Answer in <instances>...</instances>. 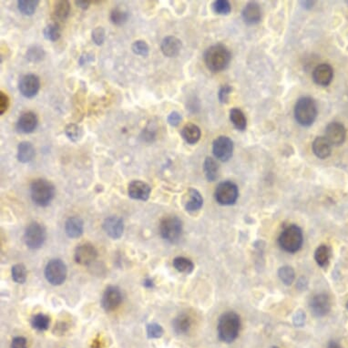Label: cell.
I'll return each mask as SVG.
<instances>
[{
    "instance_id": "1",
    "label": "cell",
    "mask_w": 348,
    "mask_h": 348,
    "mask_svg": "<svg viewBox=\"0 0 348 348\" xmlns=\"http://www.w3.org/2000/svg\"><path fill=\"white\" fill-rule=\"evenodd\" d=\"M241 329L240 316L234 312H227L221 315L217 331L222 342L231 344L236 340Z\"/></svg>"
},
{
    "instance_id": "55",
    "label": "cell",
    "mask_w": 348,
    "mask_h": 348,
    "mask_svg": "<svg viewBox=\"0 0 348 348\" xmlns=\"http://www.w3.org/2000/svg\"><path fill=\"white\" fill-rule=\"evenodd\" d=\"M346 309H347V311H348V302H346Z\"/></svg>"
},
{
    "instance_id": "12",
    "label": "cell",
    "mask_w": 348,
    "mask_h": 348,
    "mask_svg": "<svg viewBox=\"0 0 348 348\" xmlns=\"http://www.w3.org/2000/svg\"><path fill=\"white\" fill-rule=\"evenodd\" d=\"M122 301V294L117 286H111L107 287L101 299V306L106 312L116 310L120 307Z\"/></svg>"
},
{
    "instance_id": "48",
    "label": "cell",
    "mask_w": 348,
    "mask_h": 348,
    "mask_svg": "<svg viewBox=\"0 0 348 348\" xmlns=\"http://www.w3.org/2000/svg\"><path fill=\"white\" fill-rule=\"evenodd\" d=\"M182 120H183L182 115L177 112H170V115L167 118L168 123H169L170 126H172V127H177V126L181 123Z\"/></svg>"
},
{
    "instance_id": "17",
    "label": "cell",
    "mask_w": 348,
    "mask_h": 348,
    "mask_svg": "<svg viewBox=\"0 0 348 348\" xmlns=\"http://www.w3.org/2000/svg\"><path fill=\"white\" fill-rule=\"evenodd\" d=\"M103 229L105 232L112 239H120L124 231L123 220L118 216H110L104 221Z\"/></svg>"
},
{
    "instance_id": "27",
    "label": "cell",
    "mask_w": 348,
    "mask_h": 348,
    "mask_svg": "<svg viewBox=\"0 0 348 348\" xmlns=\"http://www.w3.org/2000/svg\"><path fill=\"white\" fill-rule=\"evenodd\" d=\"M191 328V316L187 314L178 315L173 321V329L179 335H184L190 331Z\"/></svg>"
},
{
    "instance_id": "11",
    "label": "cell",
    "mask_w": 348,
    "mask_h": 348,
    "mask_svg": "<svg viewBox=\"0 0 348 348\" xmlns=\"http://www.w3.org/2000/svg\"><path fill=\"white\" fill-rule=\"evenodd\" d=\"M40 89V79L35 74L24 75L18 83V90L21 95L31 99L37 96Z\"/></svg>"
},
{
    "instance_id": "22",
    "label": "cell",
    "mask_w": 348,
    "mask_h": 348,
    "mask_svg": "<svg viewBox=\"0 0 348 348\" xmlns=\"http://www.w3.org/2000/svg\"><path fill=\"white\" fill-rule=\"evenodd\" d=\"M242 15L247 25H255L261 21V8L256 2H250L245 6Z\"/></svg>"
},
{
    "instance_id": "23",
    "label": "cell",
    "mask_w": 348,
    "mask_h": 348,
    "mask_svg": "<svg viewBox=\"0 0 348 348\" xmlns=\"http://www.w3.org/2000/svg\"><path fill=\"white\" fill-rule=\"evenodd\" d=\"M313 151L319 159H327L331 155L332 144L325 137H317L312 144Z\"/></svg>"
},
{
    "instance_id": "35",
    "label": "cell",
    "mask_w": 348,
    "mask_h": 348,
    "mask_svg": "<svg viewBox=\"0 0 348 348\" xmlns=\"http://www.w3.org/2000/svg\"><path fill=\"white\" fill-rule=\"evenodd\" d=\"M50 318L44 314H37L31 319V325L37 331H46L50 328Z\"/></svg>"
},
{
    "instance_id": "3",
    "label": "cell",
    "mask_w": 348,
    "mask_h": 348,
    "mask_svg": "<svg viewBox=\"0 0 348 348\" xmlns=\"http://www.w3.org/2000/svg\"><path fill=\"white\" fill-rule=\"evenodd\" d=\"M55 186L53 183L45 179L34 180L30 185V196L35 204L40 207H46L50 205L54 199Z\"/></svg>"
},
{
    "instance_id": "42",
    "label": "cell",
    "mask_w": 348,
    "mask_h": 348,
    "mask_svg": "<svg viewBox=\"0 0 348 348\" xmlns=\"http://www.w3.org/2000/svg\"><path fill=\"white\" fill-rule=\"evenodd\" d=\"M212 9L216 14L228 15L232 10V7L227 0H216L212 4Z\"/></svg>"
},
{
    "instance_id": "53",
    "label": "cell",
    "mask_w": 348,
    "mask_h": 348,
    "mask_svg": "<svg viewBox=\"0 0 348 348\" xmlns=\"http://www.w3.org/2000/svg\"><path fill=\"white\" fill-rule=\"evenodd\" d=\"M327 348H342L341 347V345H340L337 342H336V341H331V342H329L328 344V346H327Z\"/></svg>"
},
{
    "instance_id": "20",
    "label": "cell",
    "mask_w": 348,
    "mask_h": 348,
    "mask_svg": "<svg viewBox=\"0 0 348 348\" xmlns=\"http://www.w3.org/2000/svg\"><path fill=\"white\" fill-rule=\"evenodd\" d=\"M182 47L183 44L178 37L169 36L163 38L161 44V50L166 57L174 58L178 56L179 53L181 52Z\"/></svg>"
},
{
    "instance_id": "9",
    "label": "cell",
    "mask_w": 348,
    "mask_h": 348,
    "mask_svg": "<svg viewBox=\"0 0 348 348\" xmlns=\"http://www.w3.org/2000/svg\"><path fill=\"white\" fill-rule=\"evenodd\" d=\"M67 266L60 259L50 260L45 268V277L52 286H60L67 278Z\"/></svg>"
},
{
    "instance_id": "49",
    "label": "cell",
    "mask_w": 348,
    "mask_h": 348,
    "mask_svg": "<svg viewBox=\"0 0 348 348\" xmlns=\"http://www.w3.org/2000/svg\"><path fill=\"white\" fill-rule=\"evenodd\" d=\"M11 348H28L27 339L23 336H17L12 340Z\"/></svg>"
},
{
    "instance_id": "31",
    "label": "cell",
    "mask_w": 348,
    "mask_h": 348,
    "mask_svg": "<svg viewBox=\"0 0 348 348\" xmlns=\"http://www.w3.org/2000/svg\"><path fill=\"white\" fill-rule=\"evenodd\" d=\"M230 120L232 124L241 132H244L247 126V120L245 118L244 112L240 108H234L230 112Z\"/></svg>"
},
{
    "instance_id": "26",
    "label": "cell",
    "mask_w": 348,
    "mask_h": 348,
    "mask_svg": "<svg viewBox=\"0 0 348 348\" xmlns=\"http://www.w3.org/2000/svg\"><path fill=\"white\" fill-rule=\"evenodd\" d=\"M182 136L184 141H186L189 144H195L200 141L201 139V129L197 125L192 123H188L183 127L182 129Z\"/></svg>"
},
{
    "instance_id": "54",
    "label": "cell",
    "mask_w": 348,
    "mask_h": 348,
    "mask_svg": "<svg viewBox=\"0 0 348 348\" xmlns=\"http://www.w3.org/2000/svg\"><path fill=\"white\" fill-rule=\"evenodd\" d=\"M144 286H145L146 287H148V288H151V287L154 286L153 280H151V279H146L145 281H144Z\"/></svg>"
},
{
    "instance_id": "28",
    "label": "cell",
    "mask_w": 348,
    "mask_h": 348,
    "mask_svg": "<svg viewBox=\"0 0 348 348\" xmlns=\"http://www.w3.org/2000/svg\"><path fill=\"white\" fill-rule=\"evenodd\" d=\"M71 12V4L67 0H60L55 3L53 8V17L56 20H66Z\"/></svg>"
},
{
    "instance_id": "43",
    "label": "cell",
    "mask_w": 348,
    "mask_h": 348,
    "mask_svg": "<svg viewBox=\"0 0 348 348\" xmlns=\"http://www.w3.org/2000/svg\"><path fill=\"white\" fill-rule=\"evenodd\" d=\"M133 53L141 57H147L149 53V47L144 40H136L132 46Z\"/></svg>"
},
{
    "instance_id": "33",
    "label": "cell",
    "mask_w": 348,
    "mask_h": 348,
    "mask_svg": "<svg viewBox=\"0 0 348 348\" xmlns=\"http://www.w3.org/2000/svg\"><path fill=\"white\" fill-rule=\"evenodd\" d=\"M38 4V0H19L17 1V8L22 15L29 17L36 12Z\"/></svg>"
},
{
    "instance_id": "30",
    "label": "cell",
    "mask_w": 348,
    "mask_h": 348,
    "mask_svg": "<svg viewBox=\"0 0 348 348\" xmlns=\"http://www.w3.org/2000/svg\"><path fill=\"white\" fill-rule=\"evenodd\" d=\"M330 255H331V252L328 245H320L319 247H317V249L315 250V262L320 267L325 268L330 261Z\"/></svg>"
},
{
    "instance_id": "46",
    "label": "cell",
    "mask_w": 348,
    "mask_h": 348,
    "mask_svg": "<svg viewBox=\"0 0 348 348\" xmlns=\"http://www.w3.org/2000/svg\"><path fill=\"white\" fill-rule=\"evenodd\" d=\"M293 323L296 328H302L306 323V313L302 310L296 312L293 317Z\"/></svg>"
},
{
    "instance_id": "18",
    "label": "cell",
    "mask_w": 348,
    "mask_h": 348,
    "mask_svg": "<svg viewBox=\"0 0 348 348\" xmlns=\"http://www.w3.org/2000/svg\"><path fill=\"white\" fill-rule=\"evenodd\" d=\"M151 192V188L148 183L142 181H133L128 184V194L132 199L147 201Z\"/></svg>"
},
{
    "instance_id": "39",
    "label": "cell",
    "mask_w": 348,
    "mask_h": 348,
    "mask_svg": "<svg viewBox=\"0 0 348 348\" xmlns=\"http://www.w3.org/2000/svg\"><path fill=\"white\" fill-rule=\"evenodd\" d=\"M128 18V14L124 9L115 8L111 13V20L114 25H124Z\"/></svg>"
},
{
    "instance_id": "7",
    "label": "cell",
    "mask_w": 348,
    "mask_h": 348,
    "mask_svg": "<svg viewBox=\"0 0 348 348\" xmlns=\"http://www.w3.org/2000/svg\"><path fill=\"white\" fill-rule=\"evenodd\" d=\"M46 229L41 224L34 222L29 224L26 229L24 240L25 244L29 249H38L44 245L46 241Z\"/></svg>"
},
{
    "instance_id": "6",
    "label": "cell",
    "mask_w": 348,
    "mask_h": 348,
    "mask_svg": "<svg viewBox=\"0 0 348 348\" xmlns=\"http://www.w3.org/2000/svg\"><path fill=\"white\" fill-rule=\"evenodd\" d=\"M183 225L177 216H167L160 224V233L164 240L171 244L177 243L183 235Z\"/></svg>"
},
{
    "instance_id": "5",
    "label": "cell",
    "mask_w": 348,
    "mask_h": 348,
    "mask_svg": "<svg viewBox=\"0 0 348 348\" xmlns=\"http://www.w3.org/2000/svg\"><path fill=\"white\" fill-rule=\"evenodd\" d=\"M303 243L302 230L297 225L287 226L278 239L280 247L287 253H294L298 252Z\"/></svg>"
},
{
    "instance_id": "34",
    "label": "cell",
    "mask_w": 348,
    "mask_h": 348,
    "mask_svg": "<svg viewBox=\"0 0 348 348\" xmlns=\"http://www.w3.org/2000/svg\"><path fill=\"white\" fill-rule=\"evenodd\" d=\"M45 56H46L45 50L39 45L29 47L26 53V57L28 58V60L32 63L40 62L44 59Z\"/></svg>"
},
{
    "instance_id": "16",
    "label": "cell",
    "mask_w": 348,
    "mask_h": 348,
    "mask_svg": "<svg viewBox=\"0 0 348 348\" xmlns=\"http://www.w3.org/2000/svg\"><path fill=\"white\" fill-rule=\"evenodd\" d=\"M38 125V119L37 114L32 112H24L21 114L17 121V132L24 134H29L33 133Z\"/></svg>"
},
{
    "instance_id": "56",
    "label": "cell",
    "mask_w": 348,
    "mask_h": 348,
    "mask_svg": "<svg viewBox=\"0 0 348 348\" xmlns=\"http://www.w3.org/2000/svg\"><path fill=\"white\" fill-rule=\"evenodd\" d=\"M271 348H279V347H277V346H273V347H271Z\"/></svg>"
},
{
    "instance_id": "38",
    "label": "cell",
    "mask_w": 348,
    "mask_h": 348,
    "mask_svg": "<svg viewBox=\"0 0 348 348\" xmlns=\"http://www.w3.org/2000/svg\"><path fill=\"white\" fill-rule=\"evenodd\" d=\"M11 274H12V279L14 282L20 284V285L26 282L27 276H28L27 268L23 264H17L13 266Z\"/></svg>"
},
{
    "instance_id": "47",
    "label": "cell",
    "mask_w": 348,
    "mask_h": 348,
    "mask_svg": "<svg viewBox=\"0 0 348 348\" xmlns=\"http://www.w3.org/2000/svg\"><path fill=\"white\" fill-rule=\"evenodd\" d=\"M9 107V96L3 92H0V115H3Z\"/></svg>"
},
{
    "instance_id": "29",
    "label": "cell",
    "mask_w": 348,
    "mask_h": 348,
    "mask_svg": "<svg viewBox=\"0 0 348 348\" xmlns=\"http://www.w3.org/2000/svg\"><path fill=\"white\" fill-rule=\"evenodd\" d=\"M203 170L209 182H214L218 178L219 164L213 158L207 157L203 163Z\"/></svg>"
},
{
    "instance_id": "21",
    "label": "cell",
    "mask_w": 348,
    "mask_h": 348,
    "mask_svg": "<svg viewBox=\"0 0 348 348\" xmlns=\"http://www.w3.org/2000/svg\"><path fill=\"white\" fill-rule=\"evenodd\" d=\"M183 204L186 211L190 212L199 211L203 207V199L199 191L195 189H189L183 199Z\"/></svg>"
},
{
    "instance_id": "19",
    "label": "cell",
    "mask_w": 348,
    "mask_h": 348,
    "mask_svg": "<svg viewBox=\"0 0 348 348\" xmlns=\"http://www.w3.org/2000/svg\"><path fill=\"white\" fill-rule=\"evenodd\" d=\"M334 78V70L329 64L323 63L315 68L313 71V79L317 85L327 87Z\"/></svg>"
},
{
    "instance_id": "24",
    "label": "cell",
    "mask_w": 348,
    "mask_h": 348,
    "mask_svg": "<svg viewBox=\"0 0 348 348\" xmlns=\"http://www.w3.org/2000/svg\"><path fill=\"white\" fill-rule=\"evenodd\" d=\"M83 230H84V224L79 217L73 216L67 220L66 224H65V232L70 238L76 239L81 236Z\"/></svg>"
},
{
    "instance_id": "45",
    "label": "cell",
    "mask_w": 348,
    "mask_h": 348,
    "mask_svg": "<svg viewBox=\"0 0 348 348\" xmlns=\"http://www.w3.org/2000/svg\"><path fill=\"white\" fill-rule=\"evenodd\" d=\"M232 88L230 85H224L221 88L220 92H219V100L222 103H227L229 100V97L232 92Z\"/></svg>"
},
{
    "instance_id": "37",
    "label": "cell",
    "mask_w": 348,
    "mask_h": 348,
    "mask_svg": "<svg viewBox=\"0 0 348 348\" xmlns=\"http://www.w3.org/2000/svg\"><path fill=\"white\" fill-rule=\"evenodd\" d=\"M278 276L282 284H285L286 286H291L294 282L295 273L291 266H282L278 270Z\"/></svg>"
},
{
    "instance_id": "36",
    "label": "cell",
    "mask_w": 348,
    "mask_h": 348,
    "mask_svg": "<svg viewBox=\"0 0 348 348\" xmlns=\"http://www.w3.org/2000/svg\"><path fill=\"white\" fill-rule=\"evenodd\" d=\"M43 35L50 41H57L61 36V29L57 22H53L47 25L46 28L43 29Z\"/></svg>"
},
{
    "instance_id": "4",
    "label": "cell",
    "mask_w": 348,
    "mask_h": 348,
    "mask_svg": "<svg viewBox=\"0 0 348 348\" xmlns=\"http://www.w3.org/2000/svg\"><path fill=\"white\" fill-rule=\"evenodd\" d=\"M294 117L299 124L309 127L317 117V107L315 100L310 97L300 98L294 107Z\"/></svg>"
},
{
    "instance_id": "2",
    "label": "cell",
    "mask_w": 348,
    "mask_h": 348,
    "mask_svg": "<svg viewBox=\"0 0 348 348\" xmlns=\"http://www.w3.org/2000/svg\"><path fill=\"white\" fill-rule=\"evenodd\" d=\"M231 58V52L222 44L210 47L204 53V62L208 69L213 72L225 70L230 64Z\"/></svg>"
},
{
    "instance_id": "25",
    "label": "cell",
    "mask_w": 348,
    "mask_h": 348,
    "mask_svg": "<svg viewBox=\"0 0 348 348\" xmlns=\"http://www.w3.org/2000/svg\"><path fill=\"white\" fill-rule=\"evenodd\" d=\"M36 150L29 141H22L17 146V158L21 163H29L33 160Z\"/></svg>"
},
{
    "instance_id": "10",
    "label": "cell",
    "mask_w": 348,
    "mask_h": 348,
    "mask_svg": "<svg viewBox=\"0 0 348 348\" xmlns=\"http://www.w3.org/2000/svg\"><path fill=\"white\" fill-rule=\"evenodd\" d=\"M212 153L217 160L221 162H227L232 156L233 142L230 138L220 136L212 143Z\"/></svg>"
},
{
    "instance_id": "14",
    "label": "cell",
    "mask_w": 348,
    "mask_h": 348,
    "mask_svg": "<svg viewBox=\"0 0 348 348\" xmlns=\"http://www.w3.org/2000/svg\"><path fill=\"white\" fill-rule=\"evenodd\" d=\"M309 307L313 315L323 317L331 310V300L327 294H315L312 297Z\"/></svg>"
},
{
    "instance_id": "13",
    "label": "cell",
    "mask_w": 348,
    "mask_h": 348,
    "mask_svg": "<svg viewBox=\"0 0 348 348\" xmlns=\"http://www.w3.org/2000/svg\"><path fill=\"white\" fill-rule=\"evenodd\" d=\"M98 252L94 245L90 243L79 245L75 251V261L80 266H89L95 261Z\"/></svg>"
},
{
    "instance_id": "40",
    "label": "cell",
    "mask_w": 348,
    "mask_h": 348,
    "mask_svg": "<svg viewBox=\"0 0 348 348\" xmlns=\"http://www.w3.org/2000/svg\"><path fill=\"white\" fill-rule=\"evenodd\" d=\"M65 134L71 141L78 142L82 138V128H80L79 125L71 123V124L67 125L65 128Z\"/></svg>"
},
{
    "instance_id": "51",
    "label": "cell",
    "mask_w": 348,
    "mask_h": 348,
    "mask_svg": "<svg viewBox=\"0 0 348 348\" xmlns=\"http://www.w3.org/2000/svg\"><path fill=\"white\" fill-rule=\"evenodd\" d=\"M76 5L82 9H89V7L91 6V2L90 1H75Z\"/></svg>"
},
{
    "instance_id": "44",
    "label": "cell",
    "mask_w": 348,
    "mask_h": 348,
    "mask_svg": "<svg viewBox=\"0 0 348 348\" xmlns=\"http://www.w3.org/2000/svg\"><path fill=\"white\" fill-rule=\"evenodd\" d=\"M105 37H106V32H105V29L102 27H97L93 29L92 37V40L95 43L96 45L101 46L105 41Z\"/></svg>"
},
{
    "instance_id": "41",
    "label": "cell",
    "mask_w": 348,
    "mask_h": 348,
    "mask_svg": "<svg viewBox=\"0 0 348 348\" xmlns=\"http://www.w3.org/2000/svg\"><path fill=\"white\" fill-rule=\"evenodd\" d=\"M146 332H147V336H148V338H149V339L161 338L163 336V333H164L162 325H160L159 323H156L147 324Z\"/></svg>"
},
{
    "instance_id": "32",
    "label": "cell",
    "mask_w": 348,
    "mask_h": 348,
    "mask_svg": "<svg viewBox=\"0 0 348 348\" xmlns=\"http://www.w3.org/2000/svg\"><path fill=\"white\" fill-rule=\"evenodd\" d=\"M172 265L175 269L182 274H189L194 269V264L188 258L179 256L174 258Z\"/></svg>"
},
{
    "instance_id": "15",
    "label": "cell",
    "mask_w": 348,
    "mask_h": 348,
    "mask_svg": "<svg viewBox=\"0 0 348 348\" xmlns=\"http://www.w3.org/2000/svg\"><path fill=\"white\" fill-rule=\"evenodd\" d=\"M332 146H340L344 143L346 137V129L339 122H331L327 126L325 136Z\"/></svg>"
},
{
    "instance_id": "52",
    "label": "cell",
    "mask_w": 348,
    "mask_h": 348,
    "mask_svg": "<svg viewBox=\"0 0 348 348\" xmlns=\"http://www.w3.org/2000/svg\"><path fill=\"white\" fill-rule=\"evenodd\" d=\"M307 286V281L306 280V278H300L298 280V282H297V287L299 289L302 290L303 288H306Z\"/></svg>"
},
{
    "instance_id": "8",
    "label": "cell",
    "mask_w": 348,
    "mask_h": 348,
    "mask_svg": "<svg viewBox=\"0 0 348 348\" xmlns=\"http://www.w3.org/2000/svg\"><path fill=\"white\" fill-rule=\"evenodd\" d=\"M239 196V190L235 183L232 182H224L216 187L214 198L216 202L224 205L229 206L236 203Z\"/></svg>"
},
{
    "instance_id": "50",
    "label": "cell",
    "mask_w": 348,
    "mask_h": 348,
    "mask_svg": "<svg viewBox=\"0 0 348 348\" xmlns=\"http://www.w3.org/2000/svg\"><path fill=\"white\" fill-rule=\"evenodd\" d=\"M94 61V56L90 53H84V54L80 56L79 58V65H85V64H88V63L92 62Z\"/></svg>"
}]
</instances>
